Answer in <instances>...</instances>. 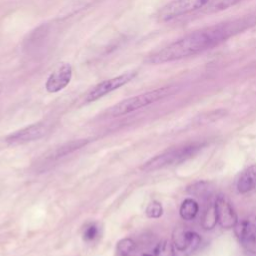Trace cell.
Segmentation results:
<instances>
[{"instance_id": "obj_1", "label": "cell", "mask_w": 256, "mask_h": 256, "mask_svg": "<svg viewBox=\"0 0 256 256\" xmlns=\"http://www.w3.org/2000/svg\"><path fill=\"white\" fill-rule=\"evenodd\" d=\"M255 24L256 17L249 15L193 31L151 54L147 58V62L164 64L201 54L219 46Z\"/></svg>"}, {"instance_id": "obj_2", "label": "cell", "mask_w": 256, "mask_h": 256, "mask_svg": "<svg viewBox=\"0 0 256 256\" xmlns=\"http://www.w3.org/2000/svg\"><path fill=\"white\" fill-rule=\"evenodd\" d=\"M177 89H178L177 86L170 85V86L161 87L158 89H154V90L142 93L140 95L127 98L117 103L116 105L112 106L108 110V114L112 117H119L122 115H126L130 112L146 107L163 98H166L167 96L174 94L177 91Z\"/></svg>"}, {"instance_id": "obj_3", "label": "cell", "mask_w": 256, "mask_h": 256, "mask_svg": "<svg viewBox=\"0 0 256 256\" xmlns=\"http://www.w3.org/2000/svg\"><path fill=\"white\" fill-rule=\"evenodd\" d=\"M201 144H190L181 148L167 150L145 162L142 165L141 170L151 172L175 163H180L193 156L201 148Z\"/></svg>"}, {"instance_id": "obj_4", "label": "cell", "mask_w": 256, "mask_h": 256, "mask_svg": "<svg viewBox=\"0 0 256 256\" xmlns=\"http://www.w3.org/2000/svg\"><path fill=\"white\" fill-rule=\"evenodd\" d=\"M210 0H172L164 5L158 12V19L162 22L190 14L205 7Z\"/></svg>"}, {"instance_id": "obj_5", "label": "cell", "mask_w": 256, "mask_h": 256, "mask_svg": "<svg viewBox=\"0 0 256 256\" xmlns=\"http://www.w3.org/2000/svg\"><path fill=\"white\" fill-rule=\"evenodd\" d=\"M136 75H137V72L128 71L121 75L104 80V81L96 84L86 95V102L96 101L99 98L107 95L108 93L124 86L125 84L130 82Z\"/></svg>"}, {"instance_id": "obj_6", "label": "cell", "mask_w": 256, "mask_h": 256, "mask_svg": "<svg viewBox=\"0 0 256 256\" xmlns=\"http://www.w3.org/2000/svg\"><path fill=\"white\" fill-rule=\"evenodd\" d=\"M234 231L244 250L256 253V216L250 215L245 219L238 220Z\"/></svg>"}, {"instance_id": "obj_7", "label": "cell", "mask_w": 256, "mask_h": 256, "mask_svg": "<svg viewBox=\"0 0 256 256\" xmlns=\"http://www.w3.org/2000/svg\"><path fill=\"white\" fill-rule=\"evenodd\" d=\"M217 221L221 228L231 229L234 228L238 222L237 213L225 195H218L214 200Z\"/></svg>"}, {"instance_id": "obj_8", "label": "cell", "mask_w": 256, "mask_h": 256, "mask_svg": "<svg viewBox=\"0 0 256 256\" xmlns=\"http://www.w3.org/2000/svg\"><path fill=\"white\" fill-rule=\"evenodd\" d=\"M72 66L70 63L59 64L47 78L45 88L49 93H56L64 89L71 81Z\"/></svg>"}, {"instance_id": "obj_9", "label": "cell", "mask_w": 256, "mask_h": 256, "mask_svg": "<svg viewBox=\"0 0 256 256\" xmlns=\"http://www.w3.org/2000/svg\"><path fill=\"white\" fill-rule=\"evenodd\" d=\"M45 132L46 127L42 123L31 124L11 133L5 138V141L9 144H23L41 138Z\"/></svg>"}, {"instance_id": "obj_10", "label": "cell", "mask_w": 256, "mask_h": 256, "mask_svg": "<svg viewBox=\"0 0 256 256\" xmlns=\"http://www.w3.org/2000/svg\"><path fill=\"white\" fill-rule=\"evenodd\" d=\"M237 190L241 194L248 193L256 187V164L248 166L240 175L237 184Z\"/></svg>"}, {"instance_id": "obj_11", "label": "cell", "mask_w": 256, "mask_h": 256, "mask_svg": "<svg viewBox=\"0 0 256 256\" xmlns=\"http://www.w3.org/2000/svg\"><path fill=\"white\" fill-rule=\"evenodd\" d=\"M48 26L47 25H41L38 28H36L32 33L28 36V39L25 41V49L28 51H35L40 49L42 45H44L47 34H48Z\"/></svg>"}, {"instance_id": "obj_12", "label": "cell", "mask_w": 256, "mask_h": 256, "mask_svg": "<svg viewBox=\"0 0 256 256\" xmlns=\"http://www.w3.org/2000/svg\"><path fill=\"white\" fill-rule=\"evenodd\" d=\"M198 211H199V205L197 201L194 200L193 198H186L181 203L179 214L183 220L190 221L197 216Z\"/></svg>"}, {"instance_id": "obj_13", "label": "cell", "mask_w": 256, "mask_h": 256, "mask_svg": "<svg viewBox=\"0 0 256 256\" xmlns=\"http://www.w3.org/2000/svg\"><path fill=\"white\" fill-rule=\"evenodd\" d=\"M89 141L88 140H84V139H80V140H75V141H71L69 143H66L62 146H60L59 148L55 149L49 156L50 159H56V158H60L63 157L77 149H80L81 147L85 146Z\"/></svg>"}, {"instance_id": "obj_14", "label": "cell", "mask_w": 256, "mask_h": 256, "mask_svg": "<svg viewBox=\"0 0 256 256\" xmlns=\"http://www.w3.org/2000/svg\"><path fill=\"white\" fill-rule=\"evenodd\" d=\"M217 223H218L217 214H216L215 204L213 201L206 207V209L202 215L201 225H202L203 229H205V230H212L216 226Z\"/></svg>"}, {"instance_id": "obj_15", "label": "cell", "mask_w": 256, "mask_h": 256, "mask_svg": "<svg viewBox=\"0 0 256 256\" xmlns=\"http://www.w3.org/2000/svg\"><path fill=\"white\" fill-rule=\"evenodd\" d=\"M188 229L183 227L175 228L172 234V243L174 247L182 252L186 251L187 242H188Z\"/></svg>"}, {"instance_id": "obj_16", "label": "cell", "mask_w": 256, "mask_h": 256, "mask_svg": "<svg viewBox=\"0 0 256 256\" xmlns=\"http://www.w3.org/2000/svg\"><path fill=\"white\" fill-rule=\"evenodd\" d=\"M243 0H214L207 6L205 12L215 13V12L227 10V9L239 4Z\"/></svg>"}, {"instance_id": "obj_17", "label": "cell", "mask_w": 256, "mask_h": 256, "mask_svg": "<svg viewBox=\"0 0 256 256\" xmlns=\"http://www.w3.org/2000/svg\"><path fill=\"white\" fill-rule=\"evenodd\" d=\"M210 183L207 181H198L193 183L187 188V192L194 196H203L206 194H210Z\"/></svg>"}, {"instance_id": "obj_18", "label": "cell", "mask_w": 256, "mask_h": 256, "mask_svg": "<svg viewBox=\"0 0 256 256\" xmlns=\"http://www.w3.org/2000/svg\"><path fill=\"white\" fill-rule=\"evenodd\" d=\"M136 244L131 238L121 239L116 246V251L120 256H129L135 250Z\"/></svg>"}, {"instance_id": "obj_19", "label": "cell", "mask_w": 256, "mask_h": 256, "mask_svg": "<svg viewBox=\"0 0 256 256\" xmlns=\"http://www.w3.org/2000/svg\"><path fill=\"white\" fill-rule=\"evenodd\" d=\"M155 256H175L174 245L169 240L160 241L154 249Z\"/></svg>"}, {"instance_id": "obj_20", "label": "cell", "mask_w": 256, "mask_h": 256, "mask_svg": "<svg viewBox=\"0 0 256 256\" xmlns=\"http://www.w3.org/2000/svg\"><path fill=\"white\" fill-rule=\"evenodd\" d=\"M200 243H201V237L199 236V234L196 233L195 231L189 230L188 231L187 248H186L185 253H187V254L193 253L200 246Z\"/></svg>"}, {"instance_id": "obj_21", "label": "cell", "mask_w": 256, "mask_h": 256, "mask_svg": "<svg viewBox=\"0 0 256 256\" xmlns=\"http://www.w3.org/2000/svg\"><path fill=\"white\" fill-rule=\"evenodd\" d=\"M145 213H146V216L149 218H153V219L160 218L163 215V207L160 202L152 201L146 207Z\"/></svg>"}, {"instance_id": "obj_22", "label": "cell", "mask_w": 256, "mask_h": 256, "mask_svg": "<svg viewBox=\"0 0 256 256\" xmlns=\"http://www.w3.org/2000/svg\"><path fill=\"white\" fill-rule=\"evenodd\" d=\"M99 230L95 224H91L83 232V238L85 241H93L98 236Z\"/></svg>"}, {"instance_id": "obj_23", "label": "cell", "mask_w": 256, "mask_h": 256, "mask_svg": "<svg viewBox=\"0 0 256 256\" xmlns=\"http://www.w3.org/2000/svg\"><path fill=\"white\" fill-rule=\"evenodd\" d=\"M238 256H251V253L250 252H247V251H244V253H241L240 255Z\"/></svg>"}, {"instance_id": "obj_24", "label": "cell", "mask_w": 256, "mask_h": 256, "mask_svg": "<svg viewBox=\"0 0 256 256\" xmlns=\"http://www.w3.org/2000/svg\"><path fill=\"white\" fill-rule=\"evenodd\" d=\"M142 256H152V255H150V254H143Z\"/></svg>"}, {"instance_id": "obj_25", "label": "cell", "mask_w": 256, "mask_h": 256, "mask_svg": "<svg viewBox=\"0 0 256 256\" xmlns=\"http://www.w3.org/2000/svg\"><path fill=\"white\" fill-rule=\"evenodd\" d=\"M1 92H2V89H1V87H0V94H1Z\"/></svg>"}]
</instances>
